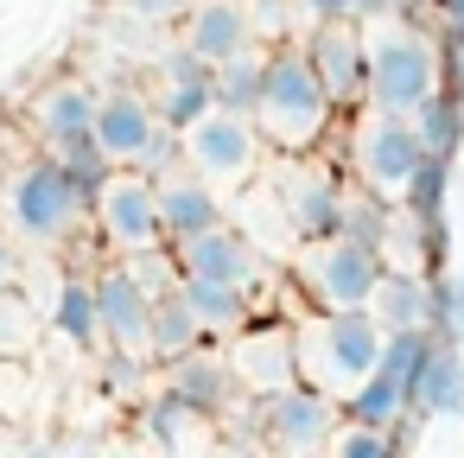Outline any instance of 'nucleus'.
I'll use <instances>...</instances> for the list:
<instances>
[{"label": "nucleus", "mask_w": 464, "mask_h": 458, "mask_svg": "<svg viewBox=\"0 0 464 458\" xmlns=\"http://www.w3.org/2000/svg\"><path fill=\"white\" fill-rule=\"evenodd\" d=\"M255 45V20H248V0H191L179 14V52L198 58L204 71L248 52Z\"/></svg>", "instance_id": "obj_16"}, {"label": "nucleus", "mask_w": 464, "mask_h": 458, "mask_svg": "<svg viewBox=\"0 0 464 458\" xmlns=\"http://www.w3.org/2000/svg\"><path fill=\"white\" fill-rule=\"evenodd\" d=\"M248 122L261 128V141H267L274 153H312V147L331 134V122H337V102L324 96L318 71L305 64V52H299L293 39L267 52L261 102H255V115H248Z\"/></svg>", "instance_id": "obj_3"}, {"label": "nucleus", "mask_w": 464, "mask_h": 458, "mask_svg": "<svg viewBox=\"0 0 464 458\" xmlns=\"http://www.w3.org/2000/svg\"><path fill=\"white\" fill-rule=\"evenodd\" d=\"M382 325L356 306V312H305L293 318V350H299V382L331 395V401H350V388L382 363Z\"/></svg>", "instance_id": "obj_5"}, {"label": "nucleus", "mask_w": 464, "mask_h": 458, "mask_svg": "<svg viewBox=\"0 0 464 458\" xmlns=\"http://www.w3.org/2000/svg\"><path fill=\"white\" fill-rule=\"evenodd\" d=\"M299 52L337 109H362V26L356 20H312Z\"/></svg>", "instance_id": "obj_15"}, {"label": "nucleus", "mask_w": 464, "mask_h": 458, "mask_svg": "<svg viewBox=\"0 0 464 458\" xmlns=\"http://www.w3.org/2000/svg\"><path fill=\"white\" fill-rule=\"evenodd\" d=\"M115 7L128 14V20H140V26H166V20H179L191 0H115Z\"/></svg>", "instance_id": "obj_35"}, {"label": "nucleus", "mask_w": 464, "mask_h": 458, "mask_svg": "<svg viewBox=\"0 0 464 458\" xmlns=\"http://www.w3.org/2000/svg\"><path fill=\"white\" fill-rule=\"evenodd\" d=\"M0 287H20V242L0 229Z\"/></svg>", "instance_id": "obj_38"}, {"label": "nucleus", "mask_w": 464, "mask_h": 458, "mask_svg": "<svg viewBox=\"0 0 464 458\" xmlns=\"http://www.w3.org/2000/svg\"><path fill=\"white\" fill-rule=\"evenodd\" d=\"M153 109H160V128H166V134H185L191 122H204V115L217 109V96H210V71H204L198 58H185V52H172V58L160 64Z\"/></svg>", "instance_id": "obj_19"}, {"label": "nucleus", "mask_w": 464, "mask_h": 458, "mask_svg": "<svg viewBox=\"0 0 464 458\" xmlns=\"http://www.w3.org/2000/svg\"><path fill=\"white\" fill-rule=\"evenodd\" d=\"M153 204H160V236H166V248L172 242H191V236H204V229H217V223H229L223 217V198L185 166V172H172V166H160L153 172Z\"/></svg>", "instance_id": "obj_18"}, {"label": "nucleus", "mask_w": 464, "mask_h": 458, "mask_svg": "<svg viewBox=\"0 0 464 458\" xmlns=\"http://www.w3.org/2000/svg\"><path fill=\"white\" fill-rule=\"evenodd\" d=\"M407 122H413L426 160H445V166H451V153H458V141H464V109H458V96L439 90V96L420 102V115H407Z\"/></svg>", "instance_id": "obj_28"}, {"label": "nucleus", "mask_w": 464, "mask_h": 458, "mask_svg": "<svg viewBox=\"0 0 464 458\" xmlns=\"http://www.w3.org/2000/svg\"><path fill=\"white\" fill-rule=\"evenodd\" d=\"M413 414H464V350L458 344H432V356L420 363L413 388H407Z\"/></svg>", "instance_id": "obj_22"}, {"label": "nucleus", "mask_w": 464, "mask_h": 458, "mask_svg": "<svg viewBox=\"0 0 464 458\" xmlns=\"http://www.w3.org/2000/svg\"><path fill=\"white\" fill-rule=\"evenodd\" d=\"M83 223H90V191L52 153H33L20 166H7V179H0V229H7L14 242L58 248Z\"/></svg>", "instance_id": "obj_2"}, {"label": "nucleus", "mask_w": 464, "mask_h": 458, "mask_svg": "<svg viewBox=\"0 0 464 458\" xmlns=\"http://www.w3.org/2000/svg\"><path fill=\"white\" fill-rule=\"evenodd\" d=\"M140 375H147V363H140V356H128V350H109V363H102V382H109V388L134 395V388H140Z\"/></svg>", "instance_id": "obj_36"}, {"label": "nucleus", "mask_w": 464, "mask_h": 458, "mask_svg": "<svg viewBox=\"0 0 464 458\" xmlns=\"http://www.w3.org/2000/svg\"><path fill=\"white\" fill-rule=\"evenodd\" d=\"M210 458H267V452H261L255 439H229V445H217Z\"/></svg>", "instance_id": "obj_39"}, {"label": "nucleus", "mask_w": 464, "mask_h": 458, "mask_svg": "<svg viewBox=\"0 0 464 458\" xmlns=\"http://www.w3.org/2000/svg\"><path fill=\"white\" fill-rule=\"evenodd\" d=\"M388 337L394 331H432V280L426 274H407V268H382L369 306H362Z\"/></svg>", "instance_id": "obj_21"}, {"label": "nucleus", "mask_w": 464, "mask_h": 458, "mask_svg": "<svg viewBox=\"0 0 464 458\" xmlns=\"http://www.w3.org/2000/svg\"><path fill=\"white\" fill-rule=\"evenodd\" d=\"M318 458H394V433H382V426H356V420H343V426L331 433V445H324Z\"/></svg>", "instance_id": "obj_34"}, {"label": "nucleus", "mask_w": 464, "mask_h": 458, "mask_svg": "<svg viewBox=\"0 0 464 458\" xmlns=\"http://www.w3.org/2000/svg\"><path fill=\"white\" fill-rule=\"evenodd\" d=\"M7 166H14V153H0V179H7Z\"/></svg>", "instance_id": "obj_41"}, {"label": "nucleus", "mask_w": 464, "mask_h": 458, "mask_svg": "<svg viewBox=\"0 0 464 458\" xmlns=\"http://www.w3.org/2000/svg\"><path fill=\"white\" fill-rule=\"evenodd\" d=\"M147 433H153V439H166V452H185L191 439H204V433H210V420H198L185 401L160 395V401H147Z\"/></svg>", "instance_id": "obj_30"}, {"label": "nucleus", "mask_w": 464, "mask_h": 458, "mask_svg": "<svg viewBox=\"0 0 464 458\" xmlns=\"http://www.w3.org/2000/svg\"><path fill=\"white\" fill-rule=\"evenodd\" d=\"M350 179L362 191H375L382 204H401L413 172L426 166V147L413 134L407 115H388V109H350Z\"/></svg>", "instance_id": "obj_6"}, {"label": "nucleus", "mask_w": 464, "mask_h": 458, "mask_svg": "<svg viewBox=\"0 0 464 458\" xmlns=\"http://www.w3.org/2000/svg\"><path fill=\"white\" fill-rule=\"evenodd\" d=\"M293 274H299V293L318 312H356V306H369V293L382 280V255L369 242L324 236V242H299Z\"/></svg>", "instance_id": "obj_8"}, {"label": "nucleus", "mask_w": 464, "mask_h": 458, "mask_svg": "<svg viewBox=\"0 0 464 458\" xmlns=\"http://www.w3.org/2000/svg\"><path fill=\"white\" fill-rule=\"evenodd\" d=\"M90 223L102 229V242L128 261V255H160V204H153V172L140 166H115L96 191H90Z\"/></svg>", "instance_id": "obj_9"}, {"label": "nucleus", "mask_w": 464, "mask_h": 458, "mask_svg": "<svg viewBox=\"0 0 464 458\" xmlns=\"http://www.w3.org/2000/svg\"><path fill=\"white\" fill-rule=\"evenodd\" d=\"M198 344H210V337L198 331V318H191L179 280H166V287L153 293V363H172V356H185V350H198Z\"/></svg>", "instance_id": "obj_27"}, {"label": "nucleus", "mask_w": 464, "mask_h": 458, "mask_svg": "<svg viewBox=\"0 0 464 458\" xmlns=\"http://www.w3.org/2000/svg\"><path fill=\"white\" fill-rule=\"evenodd\" d=\"M217 426L236 439H255L267 458H318L331 445V433L343 426V401L293 382L280 395H242Z\"/></svg>", "instance_id": "obj_4"}, {"label": "nucleus", "mask_w": 464, "mask_h": 458, "mask_svg": "<svg viewBox=\"0 0 464 458\" xmlns=\"http://www.w3.org/2000/svg\"><path fill=\"white\" fill-rule=\"evenodd\" d=\"M96 318H102V350H128L153 363V293L128 268L96 274Z\"/></svg>", "instance_id": "obj_14"}, {"label": "nucleus", "mask_w": 464, "mask_h": 458, "mask_svg": "<svg viewBox=\"0 0 464 458\" xmlns=\"http://www.w3.org/2000/svg\"><path fill=\"white\" fill-rule=\"evenodd\" d=\"M179 160L223 198V191H236V185H255V172H261V160H267V141H261V128H255L248 115L210 109L204 122H191V128L179 134Z\"/></svg>", "instance_id": "obj_7"}, {"label": "nucleus", "mask_w": 464, "mask_h": 458, "mask_svg": "<svg viewBox=\"0 0 464 458\" xmlns=\"http://www.w3.org/2000/svg\"><path fill=\"white\" fill-rule=\"evenodd\" d=\"M90 134H96V147L109 153V166H140V172H147L153 147L166 141L153 96L134 90V83H115V90L96 96V128H90Z\"/></svg>", "instance_id": "obj_12"}, {"label": "nucleus", "mask_w": 464, "mask_h": 458, "mask_svg": "<svg viewBox=\"0 0 464 458\" xmlns=\"http://www.w3.org/2000/svg\"><path fill=\"white\" fill-rule=\"evenodd\" d=\"M432 337L464 350V274H439L432 280Z\"/></svg>", "instance_id": "obj_32"}, {"label": "nucleus", "mask_w": 464, "mask_h": 458, "mask_svg": "<svg viewBox=\"0 0 464 458\" xmlns=\"http://www.w3.org/2000/svg\"><path fill=\"white\" fill-rule=\"evenodd\" d=\"M33 128H39V141L45 147H58V141H83L90 128H96V90L83 83V77H52L39 96H33Z\"/></svg>", "instance_id": "obj_20"}, {"label": "nucleus", "mask_w": 464, "mask_h": 458, "mask_svg": "<svg viewBox=\"0 0 464 458\" xmlns=\"http://www.w3.org/2000/svg\"><path fill=\"white\" fill-rule=\"evenodd\" d=\"M166 395H172V401H185V407H191L198 420H210V426L242 401L236 369H229V356H223L217 344H198V350L172 356V363H166Z\"/></svg>", "instance_id": "obj_17"}, {"label": "nucleus", "mask_w": 464, "mask_h": 458, "mask_svg": "<svg viewBox=\"0 0 464 458\" xmlns=\"http://www.w3.org/2000/svg\"><path fill=\"white\" fill-rule=\"evenodd\" d=\"M267 198L280 204V217L293 223V236H299V242H324V236H337L343 179H337L324 160H312V153H280Z\"/></svg>", "instance_id": "obj_10"}, {"label": "nucleus", "mask_w": 464, "mask_h": 458, "mask_svg": "<svg viewBox=\"0 0 464 458\" xmlns=\"http://www.w3.org/2000/svg\"><path fill=\"white\" fill-rule=\"evenodd\" d=\"M172 268H179V280H210V287H242V293H255V280H261V248H255L242 229L217 223V229L191 236V242H172Z\"/></svg>", "instance_id": "obj_13"}, {"label": "nucleus", "mask_w": 464, "mask_h": 458, "mask_svg": "<svg viewBox=\"0 0 464 458\" xmlns=\"http://www.w3.org/2000/svg\"><path fill=\"white\" fill-rule=\"evenodd\" d=\"M401 414H413V407H407V382H401L394 369H382V363H375V369L350 388V401H343V420H356V426H382V433H394Z\"/></svg>", "instance_id": "obj_25"}, {"label": "nucleus", "mask_w": 464, "mask_h": 458, "mask_svg": "<svg viewBox=\"0 0 464 458\" xmlns=\"http://www.w3.org/2000/svg\"><path fill=\"white\" fill-rule=\"evenodd\" d=\"M261 77H267V52H236V58H223V64H210V96H217V109L223 115H255V102H261Z\"/></svg>", "instance_id": "obj_26"}, {"label": "nucleus", "mask_w": 464, "mask_h": 458, "mask_svg": "<svg viewBox=\"0 0 464 458\" xmlns=\"http://www.w3.org/2000/svg\"><path fill=\"white\" fill-rule=\"evenodd\" d=\"M223 356L236 369L242 395H280L299 382V350H293V318H248L236 337H223Z\"/></svg>", "instance_id": "obj_11"}, {"label": "nucleus", "mask_w": 464, "mask_h": 458, "mask_svg": "<svg viewBox=\"0 0 464 458\" xmlns=\"http://www.w3.org/2000/svg\"><path fill=\"white\" fill-rule=\"evenodd\" d=\"M401 210H407L420 229H432V236H439V223H445V160H426V166L413 172V185H407Z\"/></svg>", "instance_id": "obj_29"}, {"label": "nucleus", "mask_w": 464, "mask_h": 458, "mask_svg": "<svg viewBox=\"0 0 464 458\" xmlns=\"http://www.w3.org/2000/svg\"><path fill=\"white\" fill-rule=\"evenodd\" d=\"M52 325L77 350H102V318H96V274H64L52 293Z\"/></svg>", "instance_id": "obj_24"}, {"label": "nucleus", "mask_w": 464, "mask_h": 458, "mask_svg": "<svg viewBox=\"0 0 464 458\" xmlns=\"http://www.w3.org/2000/svg\"><path fill=\"white\" fill-rule=\"evenodd\" d=\"M305 20H356L362 14V0H299Z\"/></svg>", "instance_id": "obj_37"}, {"label": "nucleus", "mask_w": 464, "mask_h": 458, "mask_svg": "<svg viewBox=\"0 0 464 458\" xmlns=\"http://www.w3.org/2000/svg\"><path fill=\"white\" fill-rule=\"evenodd\" d=\"M179 293H185V306H191V318H198V331L217 344V337H236L248 318H255V293H242V287H210V280H179Z\"/></svg>", "instance_id": "obj_23"}, {"label": "nucleus", "mask_w": 464, "mask_h": 458, "mask_svg": "<svg viewBox=\"0 0 464 458\" xmlns=\"http://www.w3.org/2000/svg\"><path fill=\"white\" fill-rule=\"evenodd\" d=\"M362 26V96L388 115H420L445 90V52L407 20V14H369Z\"/></svg>", "instance_id": "obj_1"}, {"label": "nucleus", "mask_w": 464, "mask_h": 458, "mask_svg": "<svg viewBox=\"0 0 464 458\" xmlns=\"http://www.w3.org/2000/svg\"><path fill=\"white\" fill-rule=\"evenodd\" d=\"M439 20L451 26V39H464V0H439Z\"/></svg>", "instance_id": "obj_40"}, {"label": "nucleus", "mask_w": 464, "mask_h": 458, "mask_svg": "<svg viewBox=\"0 0 464 458\" xmlns=\"http://www.w3.org/2000/svg\"><path fill=\"white\" fill-rule=\"evenodd\" d=\"M33 337H39V312H33V299H26L20 287H0V356L26 350Z\"/></svg>", "instance_id": "obj_33"}, {"label": "nucleus", "mask_w": 464, "mask_h": 458, "mask_svg": "<svg viewBox=\"0 0 464 458\" xmlns=\"http://www.w3.org/2000/svg\"><path fill=\"white\" fill-rule=\"evenodd\" d=\"M45 153H52V160H58V166L83 185V191H96V185L115 172V166H109V153L96 147V134H83V141H58V147H45Z\"/></svg>", "instance_id": "obj_31"}]
</instances>
